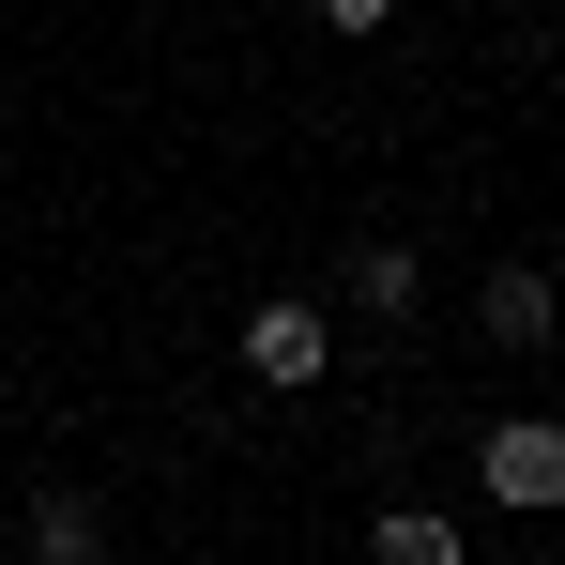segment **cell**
I'll return each instance as SVG.
<instances>
[{
	"mask_svg": "<svg viewBox=\"0 0 565 565\" xmlns=\"http://www.w3.org/2000/svg\"><path fill=\"white\" fill-rule=\"evenodd\" d=\"M473 489L520 504V520H551V504H565V428H551V413H504V428L473 444Z\"/></svg>",
	"mask_w": 565,
	"mask_h": 565,
	"instance_id": "obj_1",
	"label": "cell"
},
{
	"mask_svg": "<svg viewBox=\"0 0 565 565\" xmlns=\"http://www.w3.org/2000/svg\"><path fill=\"white\" fill-rule=\"evenodd\" d=\"M245 367L276 382V397H306V382L337 367V321H321L306 290H260V306H245Z\"/></svg>",
	"mask_w": 565,
	"mask_h": 565,
	"instance_id": "obj_2",
	"label": "cell"
},
{
	"mask_svg": "<svg viewBox=\"0 0 565 565\" xmlns=\"http://www.w3.org/2000/svg\"><path fill=\"white\" fill-rule=\"evenodd\" d=\"M473 306H489V337H504V352H535V337H551V321H565V290H551V260H489V290H473Z\"/></svg>",
	"mask_w": 565,
	"mask_h": 565,
	"instance_id": "obj_3",
	"label": "cell"
},
{
	"mask_svg": "<svg viewBox=\"0 0 565 565\" xmlns=\"http://www.w3.org/2000/svg\"><path fill=\"white\" fill-rule=\"evenodd\" d=\"M31 565H107V504L93 489H31Z\"/></svg>",
	"mask_w": 565,
	"mask_h": 565,
	"instance_id": "obj_4",
	"label": "cell"
},
{
	"mask_svg": "<svg viewBox=\"0 0 565 565\" xmlns=\"http://www.w3.org/2000/svg\"><path fill=\"white\" fill-rule=\"evenodd\" d=\"M337 290H352L367 321H413V290H428V260H413V245H352V260H337Z\"/></svg>",
	"mask_w": 565,
	"mask_h": 565,
	"instance_id": "obj_5",
	"label": "cell"
},
{
	"mask_svg": "<svg viewBox=\"0 0 565 565\" xmlns=\"http://www.w3.org/2000/svg\"><path fill=\"white\" fill-rule=\"evenodd\" d=\"M367 565H459V520H444V504H382V520H367Z\"/></svg>",
	"mask_w": 565,
	"mask_h": 565,
	"instance_id": "obj_6",
	"label": "cell"
},
{
	"mask_svg": "<svg viewBox=\"0 0 565 565\" xmlns=\"http://www.w3.org/2000/svg\"><path fill=\"white\" fill-rule=\"evenodd\" d=\"M382 15H397V0H321V31H382Z\"/></svg>",
	"mask_w": 565,
	"mask_h": 565,
	"instance_id": "obj_7",
	"label": "cell"
}]
</instances>
